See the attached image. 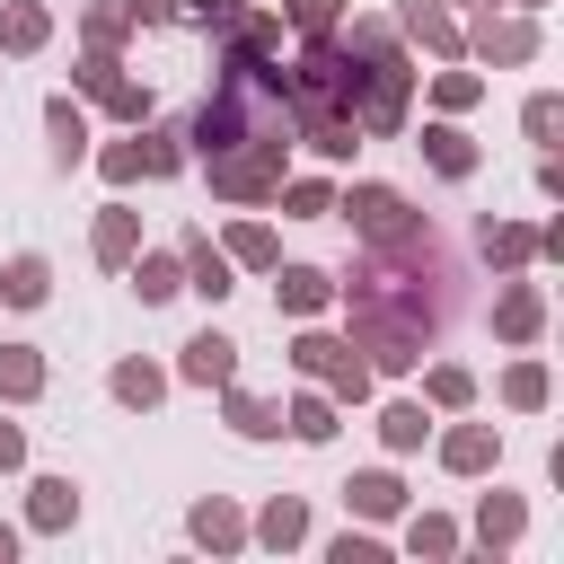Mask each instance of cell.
Returning a JSON list of instances; mask_svg holds the SVG:
<instances>
[{
	"instance_id": "obj_1",
	"label": "cell",
	"mask_w": 564,
	"mask_h": 564,
	"mask_svg": "<svg viewBox=\"0 0 564 564\" xmlns=\"http://www.w3.org/2000/svg\"><path fill=\"white\" fill-rule=\"evenodd\" d=\"M194 141H203V159H220V150H238V141H282V70H264L256 44L229 53L220 88H212L203 115H194Z\"/></svg>"
},
{
	"instance_id": "obj_2",
	"label": "cell",
	"mask_w": 564,
	"mask_h": 564,
	"mask_svg": "<svg viewBox=\"0 0 564 564\" xmlns=\"http://www.w3.org/2000/svg\"><path fill=\"white\" fill-rule=\"evenodd\" d=\"M352 220H361L370 238H414V220H405V203H397L388 185H361V194H352Z\"/></svg>"
},
{
	"instance_id": "obj_3",
	"label": "cell",
	"mask_w": 564,
	"mask_h": 564,
	"mask_svg": "<svg viewBox=\"0 0 564 564\" xmlns=\"http://www.w3.org/2000/svg\"><path fill=\"white\" fill-rule=\"evenodd\" d=\"M300 370H326V379H335L344 397H361V388H370V370H361V361H352L344 344H326V335H308V344H300Z\"/></svg>"
},
{
	"instance_id": "obj_4",
	"label": "cell",
	"mask_w": 564,
	"mask_h": 564,
	"mask_svg": "<svg viewBox=\"0 0 564 564\" xmlns=\"http://www.w3.org/2000/svg\"><path fill=\"white\" fill-rule=\"evenodd\" d=\"M229 370H238V344H229V335H194V344H185V379L212 388V379H229Z\"/></svg>"
},
{
	"instance_id": "obj_5",
	"label": "cell",
	"mask_w": 564,
	"mask_h": 564,
	"mask_svg": "<svg viewBox=\"0 0 564 564\" xmlns=\"http://www.w3.org/2000/svg\"><path fill=\"white\" fill-rule=\"evenodd\" d=\"M0 291H9L18 308H35V300H44V256H18V264L0 273Z\"/></svg>"
},
{
	"instance_id": "obj_6",
	"label": "cell",
	"mask_w": 564,
	"mask_h": 564,
	"mask_svg": "<svg viewBox=\"0 0 564 564\" xmlns=\"http://www.w3.org/2000/svg\"><path fill=\"white\" fill-rule=\"evenodd\" d=\"M449 467H458V476L494 467V432H449Z\"/></svg>"
},
{
	"instance_id": "obj_7",
	"label": "cell",
	"mask_w": 564,
	"mask_h": 564,
	"mask_svg": "<svg viewBox=\"0 0 564 564\" xmlns=\"http://www.w3.org/2000/svg\"><path fill=\"white\" fill-rule=\"evenodd\" d=\"M423 150H432V167H441V176H467V167H476L458 132H423Z\"/></svg>"
},
{
	"instance_id": "obj_8",
	"label": "cell",
	"mask_w": 564,
	"mask_h": 564,
	"mask_svg": "<svg viewBox=\"0 0 564 564\" xmlns=\"http://www.w3.org/2000/svg\"><path fill=\"white\" fill-rule=\"evenodd\" d=\"M97 256H106V264L132 256V212H106V220H97Z\"/></svg>"
},
{
	"instance_id": "obj_9",
	"label": "cell",
	"mask_w": 564,
	"mask_h": 564,
	"mask_svg": "<svg viewBox=\"0 0 564 564\" xmlns=\"http://www.w3.org/2000/svg\"><path fill=\"white\" fill-rule=\"evenodd\" d=\"M317 300H326V273L291 264V273H282V308H317Z\"/></svg>"
},
{
	"instance_id": "obj_10",
	"label": "cell",
	"mask_w": 564,
	"mask_h": 564,
	"mask_svg": "<svg viewBox=\"0 0 564 564\" xmlns=\"http://www.w3.org/2000/svg\"><path fill=\"white\" fill-rule=\"evenodd\" d=\"M0 44H18V53L44 44V9H9V18H0Z\"/></svg>"
},
{
	"instance_id": "obj_11",
	"label": "cell",
	"mask_w": 564,
	"mask_h": 564,
	"mask_svg": "<svg viewBox=\"0 0 564 564\" xmlns=\"http://www.w3.org/2000/svg\"><path fill=\"white\" fill-rule=\"evenodd\" d=\"M115 397H123V405H150V397H159V370L123 361V370H115Z\"/></svg>"
},
{
	"instance_id": "obj_12",
	"label": "cell",
	"mask_w": 564,
	"mask_h": 564,
	"mask_svg": "<svg viewBox=\"0 0 564 564\" xmlns=\"http://www.w3.org/2000/svg\"><path fill=\"white\" fill-rule=\"evenodd\" d=\"M291 432H300V441H326V432H335L326 397H300V405H291Z\"/></svg>"
},
{
	"instance_id": "obj_13",
	"label": "cell",
	"mask_w": 564,
	"mask_h": 564,
	"mask_svg": "<svg viewBox=\"0 0 564 564\" xmlns=\"http://www.w3.org/2000/svg\"><path fill=\"white\" fill-rule=\"evenodd\" d=\"M35 520H44V529H62V520H70V485H62V476H44V485H35Z\"/></svg>"
},
{
	"instance_id": "obj_14",
	"label": "cell",
	"mask_w": 564,
	"mask_h": 564,
	"mask_svg": "<svg viewBox=\"0 0 564 564\" xmlns=\"http://www.w3.org/2000/svg\"><path fill=\"white\" fill-rule=\"evenodd\" d=\"M35 379H44L35 352H0V388H9V397H35Z\"/></svg>"
},
{
	"instance_id": "obj_15",
	"label": "cell",
	"mask_w": 564,
	"mask_h": 564,
	"mask_svg": "<svg viewBox=\"0 0 564 564\" xmlns=\"http://www.w3.org/2000/svg\"><path fill=\"white\" fill-rule=\"evenodd\" d=\"M476 44H485V53H502V62H520V53H529V44H538V35H529V26H485V35H476Z\"/></svg>"
},
{
	"instance_id": "obj_16",
	"label": "cell",
	"mask_w": 564,
	"mask_h": 564,
	"mask_svg": "<svg viewBox=\"0 0 564 564\" xmlns=\"http://www.w3.org/2000/svg\"><path fill=\"white\" fill-rule=\"evenodd\" d=\"M194 291H212V300H220V291H229V264H220V256H212V247H203V238H194Z\"/></svg>"
},
{
	"instance_id": "obj_17",
	"label": "cell",
	"mask_w": 564,
	"mask_h": 564,
	"mask_svg": "<svg viewBox=\"0 0 564 564\" xmlns=\"http://www.w3.org/2000/svg\"><path fill=\"white\" fill-rule=\"evenodd\" d=\"M502 335H538V291H511L502 300Z\"/></svg>"
},
{
	"instance_id": "obj_18",
	"label": "cell",
	"mask_w": 564,
	"mask_h": 564,
	"mask_svg": "<svg viewBox=\"0 0 564 564\" xmlns=\"http://www.w3.org/2000/svg\"><path fill=\"white\" fill-rule=\"evenodd\" d=\"M300 529H308V511H300V502H273V511H264V538H273V546H291Z\"/></svg>"
},
{
	"instance_id": "obj_19",
	"label": "cell",
	"mask_w": 564,
	"mask_h": 564,
	"mask_svg": "<svg viewBox=\"0 0 564 564\" xmlns=\"http://www.w3.org/2000/svg\"><path fill=\"white\" fill-rule=\"evenodd\" d=\"M176 291V264L167 256H141V300H167Z\"/></svg>"
},
{
	"instance_id": "obj_20",
	"label": "cell",
	"mask_w": 564,
	"mask_h": 564,
	"mask_svg": "<svg viewBox=\"0 0 564 564\" xmlns=\"http://www.w3.org/2000/svg\"><path fill=\"white\" fill-rule=\"evenodd\" d=\"M502 388H511V405H538V397H546V370H538V361H520Z\"/></svg>"
},
{
	"instance_id": "obj_21",
	"label": "cell",
	"mask_w": 564,
	"mask_h": 564,
	"mask_svg": "<svg viewBox=\"0 0 564 564\" xmlns=\"http://www.w3.org/2000/svg\"><path fill=\"white\" fill-rule=\"evenodd\" d=\"M388 441L414 449V441H423V405H388Z\"/></svg>"
},
{
	"instance_id": "obj_22",
	"label": "cell",
	"mask_w": 564,
	"mask_h": 564,
	"mask_svg": "<svg viewBox=\"0 0 564 564\" xmlns=\"http://www.w3.org/2000/svg\"><path fill=\"white\" fill-rule=\"evenodd\" d=\"M352 502H361V511H397V476H361Z\"/></svg>"
},
{
	"instance_id": "obj_23",
	"label": "cell",
	"mask_w": 564,
	"mask_h": 564,
	"mask_svg": "<svg viewBox=\"0 0 564 564\" xmlns=\"http://www.w3.org/2000/svg\"><path fill=\"white\" fill-rule=\"evenodd\" d=\"M405 26H414V35H432V44H458V35H449V18H441V9H423V0L405 9Z\"/></svg>"
},
{
	"instance_id": "obj_24",
	"label": "cell",
	"mask_w": 564,
	"mask_h": 564,
	"mask_svg": "<svg viewBox=\"0 0 564 564\" xmlns=\"http://www.w3.org/2000/svg\"><path fill=\"white\" fill-rule=\"evenodd\" d=\"M485 256H502V264H520V256H529V229H485Z\"/></svg>"
},
{
	"instance_id": "obj_25",
	"label": "cell",
	"mask_w": 564,
	"mask_h": 564,
	"mask_svg": "<svg viewBox=\"0 0 564 564\" xmlns=\"http://www.w3.org/2000/svg\"><path fill=\"white\" fill-rule=\"evenodd\" d=\"M194 529H203V538H212V546H229V538H238V520H229V511H220V502H203V511H194Z\"/></svg>"
},
{
	"instance_id": "obj_26",
	"label": "cell",
	"mask_w": 564,
	"mask_h": 564,
	"mask_svg": "<svg viewBox=\"0 0 564 564\" xmlns=\"http://www.w3.org/2000/svg\"><path fill=\"white\" fill-rule=\"evenodd\" d=\"M229 414H238V432H282V423H273V405H256V397H238Z\"/></svg>"
},
{
	"instance_id": "obj_27",
	"label": "cell",
	"mask_w": 564,
	"mask_h": 564,
	"mask_svg": "<svg viewBox=\"0 0 564 564\" xmlns=\"http://www.w3.org/2000/svg\"><path fill=\"white\" fill-rule=\"evenodd\" d=\"M132 159H141V167H150V176H159V167H176V150H167V141H159V132H141V150H132Z\"/></svg>"
},
{
	"instance_id": "obj_28",
	"label": "cell",
	"mask_w": 564,
	"mask_h": 564,
	"mask_svg": "<svg viewBox=\"0 0 564 564\" xmlns=\"http://www.w3.org/2000/svg\"><path fill=\"white\" fill-rule=\"evenodd\" d=\"M432 397L441 405H467V370H432Z\"/></svg>"
},
{
	"instance_id": "obj_29",
	"label": "cell",
	"mask_w": 564,
	"mask_h": 564,
	"mask_svg": "<svg viewBox=\"0 0 564 564\" xmlns=\"http://www.w3.org/2000/svg\"><path fill=\"white\" fill-rule=\"evenodd\" d=\"M194 18L203 26H238V0H194Z\"/></svg>"
},
{
	"instance_id": "obj_30",
	"label": "cell",
	"mask_w": 564,
	"mask_h": 564,
	"mask_svg": "<svg viewBox=\"0 0 564 564\" xmlns=\"http://www.w3.org/2000/svg\"><path fill=\"white\" fill-rule=\"evenodd\" d=\"M335 9H344V0H291V18H300V26H326Z\"/></svg>"
},
{
	"instance_id": "obj_31",
	"label": "cell",
	"mask_w": 564,
	"mask_h": 564,
	"mask_svg": "<svg viewBox=\"0 0 564 564\" xmlns=\"http://www.w3.org/2000/svg\"><path fill=\"white\" fill-rule=\"evenodd\" d=\"M167 9H176V0H132V18H167Z\"/></svg>"
},
{
	"instance_id": "obj_32",
	"label": "cell",
	"mask_w": 564,
	"mask_h": 564,
	"mask_svg": "<svg viewBox=\"0 0 564 564\" xmlns=\"http://www.w3.org/2000/svg\"><path fill=\"white\" fill-rule=\"evenodd\" d=\"M0 467H18V432L9 423H0Z\"/></svg>"
},
{
	"instance_id": "obj_33",
	"label": "cell",
	"mask_w": 564,
	"mask_h": 564,
	"mask_svg": "<svg viewBox=\"0 0 564 564\" xmlns=\"http://www.w3.org/2000/svg\"><path fill=\"white\" fill-rule=\"evenodd\" d=\"M9 546H18V538H9V529H0V555H9Z\"/></svg>"
}]
</instances>
